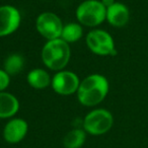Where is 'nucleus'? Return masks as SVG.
Wrapping results in <instances>:
<instances>
[{
    "label": "nucleus",
    "instance_id": "f257e3e1",
    "mask_svg": "<svg viewBox=\"0 0 148 148\" xmlns=\"http://www.w3.org/2000/svg\"><path fill=\"white\" fill-rule=\"evenodd\" d=\"M109 92V81L101 74H90L80 81L77 97L81 105L93 107L105 99Z\"/></svg>",
    "mask_w": 148,
    "mask_h": 148
},
{
    "label": "nucleus",
    "instance_id": "f03ea898",
    "mask_svg": "<svg viewBox=\"0 0 148 148\" xmlns=\"http://www.w3.org/2000/svg\"><path fill=\"white\" fill-rule=\"evenodd\" d=\"M69 44L61 38L48 41L42 50V60L49 69L61 71L70 60Z\"/></svg>",
    "mask_w": 148,
    "mask_h": 148
},
{
    "label": "nucleus",
    "instance_id": "7ed1b4c3",
    "mask_svg": "<svg viewBox=\"0 0 148 148\" xmlns=\"http://www.w3.org/2000/svg\"><path fill=\"white\" fill-rule=\"evenodd\" d=\"M107 17V8L101 0H85L76 9L78 23L85 27H97Z\"/></svg>",
    "mask_w": 148,
    "mask_h": 148
},
{
    "label": "nucleus",
    "instance_id": "20e7f679",
    "mask_svg": "<svg viewBox=\"0 0 148 148\" xmlns=\"http://www.w3.org/2000/svg\"><path fill=\"white\" fill-rule=\"evenodd\" d=\"M113 115L105 109L93 110L83 120L84 131L91 135H103L107 133L113 127Z\"/></svg>",
    "mask_w": 148,
    "mask_h": 148
},
{
    "label": "nucleus",
    "instance_id": "39448f33",
    "mask_svg": "<svg viewBox=\"0 0 148 148\" xmlns=\"http://www.w3.org/2000/svg\"><path fill=\"white\" fill-rule=\"evenodd\" d=\"M86 45L92 53L99 56H115L117 54L113 38L103 29L89 32L86 36Z\"/></svg>",
    "mask_w": 148,
    "mask_h": 148
},
{
    "label": "nucleus",
    "instance_id": "423d86ee",
    "mask_svg": "<svg viewBox=\"0 0 148 148\" xmlns=\"http://www.w3.org/2000/svg\"><path fill=\"white\" fill-rule=\"evenodd\" d=\"M64 25L57 14L46 11L37 17L36 27L38 33L43 36L48 41L61 38Z\"/></svg>",
    "mask_w": 148,
    "mask_h": 148
},
{
    "label": "nucleus",
    "instance_id": "0eeeda50",
    "mask_svg": "<svg viewBox=\"0 0 148 148\" xmlns=\"http://www.w3.org/2000/svg\"><path fill=\"white\" fill-rule=\"evenodd\" d=\"M80 80L74 72L61 70L52 78L51 85L54 91L61 95H70L78 90Z\"/></svg>",
    "mask_w": 148,
    "mask_h": 148
},
{
    "label": "nucleus",
    "instance_id": "6e6552de",
    "mask_svg": "<svg viewBox=\"0 0 148 148\" xmlns=\"http://www.w3.org/2000/svg\"><path fill=\"white\" fill-rule=\"evenodd\" d=\"M21 21L19 10L12 5L0 6V37H6L13 34Z\"/></svg>",
    "mask_w": 148,
    "mask_h": 148
},
{
    "label": "nucleus",
    "instance_id": "1a4fd4ad",
    "mask_svg": "<svg viewBox=\"0 0 148 148\" xmlns=\"http://www.w3.org/2000/svg\"><path fill=\"white\" fill-rule=\"evenodd\" d=\"M29 130V125L23 119L15 118L8 122L3 129V138L6 142L15 144L21 142L25 137Z\"/></svg>",
    "mask_w": 148,
    "mask_h": 148
},
{
    "label": "nucleus",
    "instance_id": "9d476101",
    "mask_svg": "<svg viewBox=\"0 0 148 148\" xmlns=\"http://www.w3.org/2000/svg\"><path fill=\"white\" fill-rule=\"evenodd\" d=\"M130 18V12L125 4L115 2L113 5L107 8V19L113 27H121L128 23Z\"/></svg>",
    "mask_w": 148,
    "mask_h": 148
},
{
    "label": "nucleus",
    "instance_id": "9b49d317",
    "mask_svg": "<svg viewBox=\"0 0 148 148\" xmlns=\"http://www.w3.org/2000/svg\"><path fill=\"white\" fill-rule=\"evenodd\" d=\"M19 110V101L15 95L6 91L0 92V119L13 117Z\"/></svg>",
    "mask_w": 148,
    "mask_h": 148
},
{
    "label": "nucleus",
    "instance_id": "f8f14e48",
    "mask_svg": "<svg viewBox=\"0 0 148 148\" xmlns=\"http://www.w3.org/2000/svg\"><path fill=\"white\" fill-rule=\"evenodd\" d=\"M29 84L35 89H45L52 82L49 73L41 68H36L29 72L27 76Z\"/></svg>",
    "mask_w": 148,
    "mask_h": 148
},
{
    "label": "nucleus",
    "instance_id": "ddd939ff",
    "mask_svg": "<svg viewBox=\"0 0 148 148\" xmlns=\"http://www.w3.org/2000/svg\"><path fill=\"white\" fill-rule=\"evenodd\" d=\"M86 139V132L82 129H73L65 135L63 144L65 148H80Z\"/></svg>",
    "mask_w": 148,
    "mask_h": 148
},
{
    "label": "nucleus",
    "instance_id": "4468645a",
    "mask_svg": "<svg viewBox=\"0 0 148 148\" xmlns=\"http://www.w3.org/2000/svg\"><path fill=\"white\" fill-rule=\"evenodd\" d=\"M25 66V59L19 54H11L4 61V70L9 76L17 75L21 72Z\"/></svg>",
    "mask_w": 148,
    "mask_h": 148
},
{
    "label": "nucleus",
    "instance_id": "2eb2a0df",
    "mask_svg": "<svg viewBox=\"0 0 148 148\" xmlns=\"http://www.w3.org/2000/svg\"><path fill=\"white\" fill-rule=\"evenodd\" d=\"M82 37V27L76 23H69L63 27L61 39L66 43H75Z\"/></svg>",
    "mask_w": 148,
    "mask_h": 148
},
{
    "label": "nucleus",
    "instance_id": "dca6fc26",
    "mask_svg": "<svg viewBox=\"0 0 148 148\" xmlns=\"http://www.w3.org/2000/svg\"><path fill=\"white\" fill-rule=\"evenodd\" d=\"M10 82V76L3 69H0V92L4 91Z\"/></svg>",
    "mask_w": 148,
    "mask_h": 148
},
{
    "label": "nucleus",
    "instance_id": "f3484780",
    "mask_svg": "<svg viewBox=\"0 0 148 148\" xmlns=\"http://www.w3.org/2000/svg\"><path fill=\"white\" fill-rule=\"evenodd\" d=\"M101 2L105 5L106 8H108V7H110L115 3V0H101Z\"/></svg>",
    "mask_w": 148,
    "mask_h": 148
}]
</instances>
